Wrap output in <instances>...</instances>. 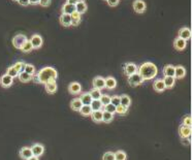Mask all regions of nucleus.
Instances as JSON below:
<instances>
[{"instance_id":"f257e3e1","label":"nucleus","mask_w":192,"mask_h":160,"mask_svg":"<svg viewBox=\"0 0 192 160\" xmlns=\"http://www.w3.org/2000/svg\"><path fill=\"white\" fill-rule=\"evenodd\" d=\"M137 74L142 77L144 81H150L157 77L158 68L154 63L152 62H145L138 67Z\"/></svg>"},{"instance_id":"f03ea898","label":"nucleus","mask_w":192,"mask_h":160,"mask_svg":"<svg viewBox=\"0 0 192 160\" xmlns=\"http://www.w3.org/2000/svg\"><path fill=\"white\" fill-rule=\"evenodd\" d=\"M37 74V77H38L39 83L44 84V85H46V84L51 83V82H56L58 78L57 70H56L54 67H50V66L41 68L40 70L38 71V74Z\"/></svg>"},{"instance_id":"7ed1b4c3","label":"nucleus","mask_w":192,"mask_h":160,"mask_svg":"<svg viewBox=\"0 0 192 160\" xmlns=\"http://www.w3.org/2000/svg\"><path fill=\"white\" fill-rule=\"evenodd\" d=\"M28 40L27 36L25 34H22V33H20V34H17L13 36L12 43H13V46L16 48V49H19L21 50L22 47H23V44L26 43Z\"/></svg>"},{"instance_id":"20e7f679","label":"nucleus","mask_w":192,"mask_h":160,"mask_svg":"<svg viewBox=\"0 0 192 160\" xmlns=\"http://www.w3.org/2000/svg\"><path fill=\"white\" fill-rule=\"evenodd\" d=\"M127 82H128V84L131 87H137V86L142 85V84L144 83V80L138 74H134L130 75V77H128Z\"/></svg>"},{"instance_id":"39448f33","label":"nucleus","mask_w":192,"mask_h":160,"mask_svg":"<svg viewBox=\"0 0 192 160\" xmlns=\"http://www.w3.org/2000/svg\"><path fill=\"white\" fill-rule=\"evenodd\" d=\"M138 67L136 64L131 63V62H127L125 65H124V74H125L127 77H130V75L137 74Z\"/></svg>"},{"instance_id":"423d86ee","label":"nucleus","mask_w":192,"mask_h":160,"mask_svg":"<svg viewBox=\"0 0 192 160\" xmlns=\"http://www.w3.org/2000/svg\"><path fill=\"white\" fill-rule=\"evenodd\" d=\"M30 43L32 44V48L33 50H37V49H40L42 44H44V40H42V37L39 34H33L31 36L30 38Z\"/></svg>"},{"instance_id":"0eeeda50","label":"nucleus","mask_w":192,"mask_h":160,"mask_svg":"<svg viewBox=\"0 0 192 160\" xmlns=\"http://www.w3.org/2000/svg\"><path fill=\"white\" fill-rule=\"evenodd\" d=\"M92 85H93V88L98 89V90L106 89V80H104V78L98 75V77H95L93 78Z\"/></svg>"},{"instance_id":"6e6552de","label":"nucleus","mask_w":192,"mask_h":160,"mask_svg":"<svg viewBox=\"0 0 192 160\" xmlns=\"http://www.w3.org/2000/svg\"><path fill=\"white\" fill-rule=\"evenodd\" d=\"M132 7H133L135 13H143L146 10L147 5H146V2L144 1V0H134L133 4H132Z\"/></svg>"},{"instance_id":"1a4fd4ad","label":"nucleus","mask_w":192,"mask_h":160,"mask_svg":"<svg viewBox=\"0 0 192 160\" xmlns=\"http://www.w3.org/2000/svg\"><path fill=\"white\" fill-rule=\"evenodd\" d=\"M179 135L181 139H186V137H191V127L182 125L179 126Z\"/></svg>"},{"instance_id":"9d476101","label":"nucleus","mask_w":192,"mask_h":160,"mask_svg":"<svg viewBox=\"0 0 192 160\" xmlns=\"http://www.w3.org/2000/svg\"><path fill=\"white\" fill-rule=\"evenodd\" d=\"M68 92L72 95H78L82 92V86L80 83L72 82L68 85Z\"/></svg>"},{"instance_id":"9b49d317","label":"nucleus","mask_w":192,"mask_h":160,"mask_svg":"<svg viewBox=\"0 0 192 160\" xmlns=\"http://www.w3.org/2000/svg\"><path fill=\"white\" fill-rule=\"evenodd\" d=\"M178 37L184 39L186 41L189 40L191 38V29L188 27H184L182 29H180L179 32H178Z\"/></svg>"},{"instance_id":"f8f14e48","label":"nucleus","mask_w":192,"mask_h":160,"mask_svg":"<svg viewBox=\"0 0 192 160\" xmlns=\"http://www.w3.org/2000/svg\"><path fill=\"white\" fill-rule=\"evenodd\" d=\"M31 151H32V154H33V156H35V157H40L42 154L44 153V145H41V144H34L31 147Z\"/></svg>"},{"instance_id":"ddd939ff","label":"nucleus","mask_w":192,"mask_h":160,"mask_svg":"<svg viewBox=\"0 0 192 160\" xmlns=\"http://www.w3.org/2000/svg\"><path fill=\"white\" fill-rule=\"evenodd\" d=\"M186 46H187V41L184 40V39L180 38V37H176L174 40V48L177 50V51H183V50L186 49Z\"/></svg>"},{"instance_id":"4468645a","label":"nucleus","mask_w":192,"mask_h":160,"mask_svg":"<svg viewBox=\"0 0 192 160\" xmlns=\"http://www.w3.org/2000/svg\"><path fill=\"white\" fill-rule=\"evenodd\" d=\"M13 78L6 74L2 75L1 78H0V85L3 87V88H8V87L13 85Z\"/></svg>"},{"instance_id":"2eb2a0df","label":"nucleus","mask_w":192,"mask_h":160,"mask_svg":"<svg viewBox=\"0 0 192 160\" xmlns=\"http://www.w3.org/2000/svg\"><path fill=\"white\" fill-rule=\"evenodd\" d=\"M20 157H21L23 160H27V159H29L30 157H32L33 156V154H32V151H31V148L30 147H23V148H21V150H20Z\"/></svg>"},{"instance_id":"dca6fc26","label":"nucleus","mask_w":192,"mask_h":160,"mask_svg":"<svg viewBox=\"0 0 192 160\" xmlns=\"http://www.w3.org/2000/svg\"><path fill=\"white\" fill-rule=\"evenodd\" d=\"M153 88L157 93H162V92L164 91L165 86H164V83H163V81L161 80V78H157V80L154 81Z\"/></svg>"},{"instance_id":"f3484780","label":"nucleus","mask_w":192,"mask_h":160,"mask_svg":"<svg viewBox=\"0 0 192 160\" xmlns=\"http://www.w3.org/2000/svg\"><path fill=\"white\" fill-rule=\"evenodd\" d=\"M186 75V69L184 66L182 65H178V66H175V78H185Z\"/></svg>"},{"instance_id":"a211bd4d","label":"nucleus","mask_w":192,"mask_h":160,"mask_svg":"<svg viewBox=\"0 0 192 160\" xmlns=\"http://www.w3.org/2000/svg\"><path fill=\"white\" fill-rule=\"evenodd\" d=\"M59 21H60V24L63 27H69L70 24H71L70 15H66V13H61L60 18H59Z\"/></svg>"},{"instance_id":"6ab92c4d","label":"nucleus","mask_w":192,"mask_h":160,"mask_svg":"<svg viewBox=\"0 0 192 160\" xmlns=\"http://www.w3.org/2000/svg\"><path fill=\"white\" fill-rule=\"evenodd\" d=\"M106 80V88L109 90H113L117 87V81H116L115 78L113 77H108V78H104Z\"/></svg>"},{"instance_id":"aec40b11","label":"nucleus","mask_w":192,"mask_h":160,"mask_svg":"<svg viewBox=\"0 0 192 160\" xmlns=\"http://www.w3.org/2000/svg\"><path fill=\"white\" fill-rule=\"evenodd\" d=\"M75 12H78L79 13H81V15H83L84 13L87 12V10H88V6H87V3L85 1H80V2H77L75 5Z\"/></svg>"},{"instance_id":"412c9836","label":"nucleus","mask_w":192,"mask_h":160,"mask_svg":"<svg viewBox=\"0 0 192 160\" xmlns=\"http://www.w3.org/2000/svg\"><path fill=\"white\" fill-rule=\"evenodd\" d=\"M57 88H58V85H57V82H51V83H48L44 85V89H46L47 93L49 94H54L56 93V91H57Z\"/></svg>"},{"instance_id":"4be33fe9","label":"nucleus","mask_w":192,"mask_h":160,"mask_svg":"<svg viewBox=\"0 0 192 160\" xmlns=\"http://www.w3.org/2000/svg\"><path fill=\"white\" fill-rule=\"evenodd\" d=\"M163 83H164L165 89H171L174 88L175 84H176V78L174 77H164V78H162Z\"/></svg>"},{"instance_id":"5701e85b","label":"nucleus","mask_w":192,"mask_h":160,"mask_svg":"<svg viewBox=\"0 0 192 160\" xmlns=\"http://www.w3.org/2000/svg\"><path fill=\"white\" fill-rule=\"evenodd\" d=\"M79 98H80V100L83 105H90V103H91V101H92V98H91V96H90L89 92L82 93L81 96Z\"/></svg>"},{"instance_id":"b1692460","label":"nucleus","mask_w":192,"mask_h":160,"mask_svg":"<svg viewBox=\"0 0 192 160\" xmlns=\"http://www.w3.org/2000/svg\"><path fill=\"white\" fill-rule=\"evenodd\" d=\"M82 106H83V105H82L80 98H73L71 101H70V109H71L72 111L79 112Z\"/></svg>"},{"instance_id":"393cba45","label":"nucleus","mask_w":192,"mask_h":160,"mask_svg":"<svg viewBox=\"0 0 192 160\" xmlns=\"http://www.w3.org/2000/svg\"><path fill=\"white\" fill-rule=\"evenodd\" d=\"M81 13H79L78 12H73L71 15H70V18H71V24L70 26H78L79 24L81 23Z\"/></svg>"},{"instance_id":"a878e982","label":"nucleus","mask_w":192,"mask_h":160,"mask_svg":"<svg viewBox=\"0 0 192 160\" xmlns=\"http://www.w3.org/2000/svg\"><path fill=\"white\" fill-rule=\"evenodd\" d=\"M61 12H62V13H66V15H71L73 12H75V5H72V4L65 3V4L62 5Z\"/></svg>"},{"instance_id":"bb28decb","label":"nucleus","mask_w":192,"mask_h":160,"mask_svg":"<svg viewBox=\"0 0 192 160\" xmlns=\"http://www.w3.org/2000/svg\"><path fill=\"white\" fill-rule=\"evenodd\" d=\"M162 72H163V75H164V77H174L175 78V66L171 65V64L165 65Z\"/></svg>"},{"instance_id":"cd10ccee","label":"nucleus","mask_w":192,"mask_h":160,"mask_svg":"<svg viewBox=\"0 0 192 160\" xmlns=\"http://www.w3.org/2000/svg\"><path fill=\"white\" fill-rule=\"evenodd\" d=\"M131 105V99L130 97L128 96V95H121L120 96V105L122 106H125V108L128 109L129 106Z\"/></svg>"},{"instance_id":"c85d7f7f","label":"nucleus","mask_w":192,"mask_h":160,"mask_svg":"<svg viewBox=\"0 0 192 160\" xmlns=\"http://www.w3.org/2000/svg\"><path fill=\"white\" fill-rule=\"evenodd\" d=\"M91 118L95 123H101L102 122V111L92 112Z\"/></svg>"},{"instance_id":"c756f323","label":"nucleus","mask_w":192,"mask_h":160,"mask_svg":"<svg viewBox=\"0 0 192 160\" xmlns=\"http://www.w3.org/2000/svg\"><path fill=\"white\" fill-rule=\"evenodd\" d=\"M79 112L81 113L82 116L89 117V116H91V114H92L93 111H92V109H91V106H90V105H83Z\"/></svg>"},{"instance_id":"7c9ffc66","label":"nucleus","mask_w":192,"mask_h":160,"mask_svg":"<svg viewBox=\"0 0 192 160\" xmlns=\"http://www.w3.org/2000/svg\"><path fill=\"white\" fill-rule=\"evenodd\" d=\"M90 106H91L93 112L102 111V109H103V105H101V102L99 101V100H92L91 103H90Z\"/></svg>"},{"instance_id":"2f4dec72","label":"nucleus","mask_w":192,"mask_h":160,"mask_svg":"<svg viewBox=\"0 0 192 160\" xmlns=\"http://www.w3.org/2000/svg\"><path fill=\"white\" fill-rule=\"evenodd\" d=\"M90 96H91L92 100H99L100 96L102 95V93H101V90H98V89H95L93 88L91 91L89 92Z\"/></svg>"},{"instance_id":"473e14b6","label":"nucleus","mask_w":192,"mask_h":160,"mask_svg":"<svg viewBox=\"0 0 192 160\" xmlns=\"http://www.w3.org/2000/svg\"><path fill=\"white\" fill-rule=\"evenodd\" d=\"M18 78H19V80L21 81L22 83H28V82H30V81L32 80V75L26 74L25 71L20 72L19 75H18Z\"/></svg>"},{"instance_id":"72a5a7b5","label":"nucleus","mask_w":192,"mask_h":160,"mask_svg":"<svg viewBox=\"0 0 192 160\" xmlns=\"http://www.w3.org/2000/svg\"><path fill=\"white\" fill-rule=\"evenodd\" d=\"M115 154V160H127V154L125 151L118 150L114 152Z\"/></svg>"},{"instance_id":"f704fd0d","label":"nucleus","mask_w":192,"mask_h":160,"mask_svg":"<svg viewBox=\"0 0 192 160\" xmlns=\"http://www.w3.org/2000/svg\"><path fill=\"white\" fill-rule=\"evenodd\" d=\"M113 120H114V115L111 113H108V112L102 111V122L103 123H111Z\"/></svg>"},{"instance_id":"c9c22d12","label":"nucleus","mask_w":192,"mask_h":160,"mask_svg":"<svg viewBox=\"0 0 192 160\" xmlns=\"http://www.w3.org/2000/svg\"><path fill=\"white\" fill-rule=\"evenodd\" d=\"M24 71L26 72V74H28L33 75V74H35V67H34V65H32V64L25 63Z\"/></svg>"},{"instance_id":"e433bc0d","label":"nucleus","mask_w":192,"mask_h":160,"mask_svg":"<svg viewBox=\"0 0 192 160\" xmlns=\"http://www.w3.org/2000/svg\"><path fill=\"white\" fill-rule=\"evenodd\" d=\"M99 101L101 102V105L103 106L109 105V103L111 102V96H109V94H102L99 98Z\"/></svg>"},{"instance_id":"4c0bfd02","label":"nucleus","mask_w":192,"mask_h":160,"mask_svg":"<svg viewBox=\"0 0 192 160\" xmlns=\"http://www.w3.org/2000/svg\"><path fill=\"white\" fill-rule=\"evenodd\" d=\"M32 50H33L32 44H31V43H30L29 40H27L26 43L23 44V47H22L21 51L23 52V53H30L31 51H32Z\"/></svg>"},{"instance_id":"58836bf2","label":"nucleus","mask_w":192,"mask_h":160,"mask_svg":"<svg viewBox=\"0 0 192 160\" xmlns=\"http://www.w3.org/2000/svg\"><path fill=\"white\" fill-rule=\"evenodd\" d=\"M13 66V68H15L16 70L20 74V72H23L24 71L25 63L23 62V61H19V62H16Z\"/></svg>"},{"instance_id":"ea45409f","label":"nucleus","mask_w":192,"mask_h":160,"mask_svg":"<svg viewBox=\"0 0 192 160\" xmlns=\"http://www.w3.org/2000/svg\"><path fill=\"white\" fill-rule=\"evenodd\" d=\"M6 74H8L10 75V77H12L13 78H17L19 75V72L16 70L15 68H13V66L12 65V66H10L8 67V68L6 69Z\"/></svg>"},{"instance_id":"a19ab883","label":"nucleus","mask_w":192,"mask_h":160,"mask_svg":"<svg viewBox=\"0 0 192 160\" xmlns=\"http://www.w3.org/2000/svg\"><path fill=\"white\" fill-rule=\"evenodd\" d=\"M102 111L108 112V113H111V114H113V115H115V114H116V106L113 105L112 103H109V105H104V106H103Z\"/></svg>"},{"instance_id":"79ce46f5","label":"nucleus","mask_w":192,"mask_h":160,"mask_svg":"<svg viewBox=\"0 0 192 160\" xmlns=\"http://www.w3.org/2000/svg\"><path fill=\"white\" fill-rule=\"evenodd\" d=\"M192 124V120H191V116L190 115H186V116L183 117L182 119V125L188 126V127H191Z\"/></svg>"},{"instance_id":"37998d69","label":"nucleus","mask_w":192,"mask_h":160,"mask_svg":"<svg viewBox=\"0 0 192 160\" xmlns=\"http://www.w3.org/2000/svg\"><path fill=\"white\" fill-rule=\"evenodd\" d=\"M127 111H128V109L125 108V106H122V105H118L117 108H116V114L120 115V116H124V115H126Z\"/></svg>"},{"instance_id":"c03bdc74","label":"nucleus","mask_w":192,"mask_h":160,"mask_svg":"<svg viewBox=\"0 0 192 160\" xmlns=\"http://www.w3.org/2000/svg\"><path fill=\"white\" fill-rule=\"evenodd\" d=\"M102 160H115V154L112 151H108L102 155Z\"/></svg>"},{"instance_id":"a18cd8bd","label":"nucleus","mask_w":192,"mask_h":160,"mask_svg":"<svg viewBox=\"0 0 192 160\" xmlns=\"http://www.w3.org/2000/svg\"><path fill=\"white\" fill-rule=\"evenodd\" d=\"M113 105L116 106L117 108L118 105H120V96H118V95H114V96L111 97V102Z\"/></svg>"},{"instance_id":"49530a36","label":"nucleus","mask_w":192,"mask_h":160,"mask_svg":"<svg viewBox=\"0 0 192 160\" xmlns=\"http://www.w3.org/2000/svg\"><path fill=\"white\" fill-rule=\"evenodd\" d=\"M50 3H51V0H39L38 4H40L42 7H47V6H49Z\"/></svg>"},{"instance_id":"de8ad7c7","label":"nucleus","mask_w":192,"mask_h":160,"mask_svg":"<svg viewBox=\"0 0 192 160\" xmlns=\"http://www.w3.org/2000/svg\"><path fill=\"white\" fill-rule=\"evenodd\" d=\"M119 1L120 0H106V2H108L109 6H117L119 4Z\"/></svg>"},{"instance_id":"09e8293b","label":"nucleus","mask_w":192,"mask_h":160,"mask_svg":"<svg viewBox=\"0 0 192 160\" xmlns=\"http://www.w3.org/2000/svg\"><path fill=\"white\" fill-rule=\"evenodd\" d=\"M181 142L186 146L191 145V137H186V139H181Z\"/></svg>"},{"instance_id":"8fccbe9b","label":"nucleus","mask_w":192,"mask_h":160,"mask_svg":"<svg viewBox=\"0 0 192 160\" xmlns=\"http://www.w3.org/2000/svg\"><path fill=\"white\" fill-rule=\"evenodd\" d=\"M18 3L22 6H27L29 5V0H18Z\"/></svg>"},{"instance_id":"3c124183","label":"nucleus","mask_w":192,"mask_h":160,"mask_svg":"<svg viewBox=\"0 0 192 160\" xmlns=\"http://www.w3.org/2000/svg\"><path fill=\"white\" fill-rule=\"evenodd\" d=\"M31 81H33V83H35V84H40L39 83V80H38V77H37V74H33L32 75V80Z\"/></svg>"},{"instance_id":"603ef678","label":"nucleus","mask_w":192,"mask_h":160,"mask_svg":"<svg viewBox=\"0 0 192 160\" xmlns=\"http://www.w3.org/2000/svg\"><path fill=\"white\" fill-rule=\"evenodd\" d=\"M77 0H66V3L68 4H72V5H75V3H77Z\"/></svg>"},{"instance_id":"864d4df0","label":"nucleus","mask_w":192,"mask_h":160,"mask_svg":"<svg viewBox=\"0 0 192 160\" xmlns=\"http://www.w3.org/2000/svg\"><path fill=\"white\" fill-rule=\"evenodd\" d=\"M38 3H39V0H29V4L34 5V4H38Z\"/></svg>"},{"instance_id":"5fc2aeb1","label":"nucleus","mask_w":192,"mask_h":160,"mask_svg":"<svg viewBox=\"0 0 192 160\" xmlns=\"http://www.w3.org/2000/svg\"><path fill=\"white\" fill-rule=\"evenodd\" d=\"M27 160H39V159H38V157L32 156V157H30V158H29V159H27Z\"/></svg>"},{"instance_id":"6e6d98bb","label":"nucleus","mask_w":192,"mask_h":160,"mask_svg":"<svg viewBox=\"0 0 192 160\" xmlns=\"http://www.w3.org/2000/svg\"><path fill=\"white\" fill-rule=\"evenodd\" d=\"M78 2H80V1H84V0H77Z\"/></svg>"},{"instance_id":"4d7b16f0","label":"nucleus","mask_w":192,"mask_h":160,"mask_svg":"<svg viewBox=\"0 0 192 160\" xmlns=\"http://www.w3.org/2000/svg\"><path fill=\"white\" fill-rule=\"evenodd\" d=\"M13 1H15V2H18V0H13Z\"/></svg>"},{"instance_id":"13d9d810","label":"nucleus","mask_w":192,"mask_h":160,"mask_svg":"<svg viewBox=\"0 0 192 160\" xmlns=\"http://www.w3.org/2000/svg\"><path fill=\"white\" fill-rule=\"evenodd\" d=\"M104 1H106V0H104Z\"/></svg>"}]
</instances>
